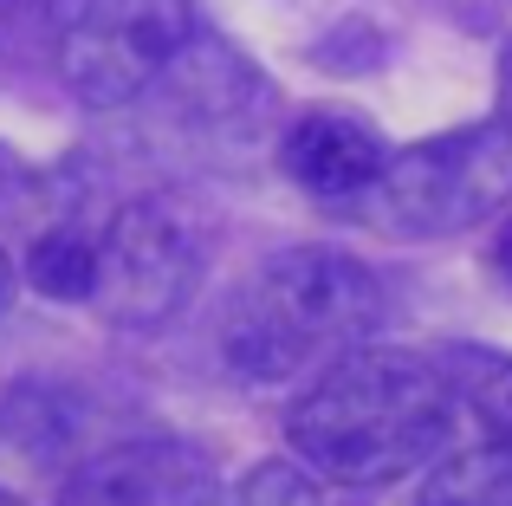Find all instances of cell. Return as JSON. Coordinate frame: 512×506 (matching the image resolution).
<instances>
[{"label": "cell", "instance_id": "obj_1", "mask_svg": "<svg viewBox=\"0 0 512 506\" xmlns=\"http://www.w3.org/2000/svg\"><path fill=\"white\" fill-rule=\"evenodd\" d=\"M454 383L422 351H357L331 357L318 383L292 403L286 442L305 468L350 487H383L415 474L448 448Z\"/></svg>", "mask_w": 512, "mask_h": 506}, {"label": "cell", "instance_id": "obj_10", "mask_svg": "<svg viewBox=\"0 0 512 506\" xmlns=\"http://www.w3.org/2000/svg\"><path fill=\"white\" fill-rule=\"evenodd\" d=\"M227 506H325V500H318V481L299 461H260V468L234 487Z\"/></svg>", "mask_w": 512, "mask_h": 506}, {"label": "cell", "instance_id": "obj_4", "mask_svg": "<svg viewBox=\"0 0 512 506\" xmlns=\"http://www.w3.org/2000/svg\"><path fill=\"white\" fill-rule=\"evenodd\" d=\"M195 39V0H85L65 26L59 72L78 104L117 111L137 104Z\"/></svg>", "mask_w": 512, "mask_h": 506}, {"label": "cell", "instance_id": "obj_16", "mask_svg": "<svg viewBox=\"0 0 512 506\" xmlns=\"http://www.w3.org/2000/svg\"><path fill=\"white\" fill-rule=\"evenodd\" d=\"M7 305H13V260H7V247H0V318H7Z\"/></svg>", "mask_w": 512, "mask_h": 506}, {"label": "cell", "instance_id": "obj_3", "mask_svg": "<svg viewBox=\"0 0 512 506\" xmlns=\"http://www.w3.org/2000/svg\"><path fill=\"white\" fill-rule=\"evenodd\" d=\"M376 221L409 241H448L480 221H493L512 202V124H461L415 150L389 156L376 176Z\"/></svg>", "mask_w": 512, "mask_h": 506}, {"label": "cell", "instance_id": "obj_14", "mask_svg": "<svg viewBox=\"0 0 512 506\" xmlns=\"http://www.w3.org/2000/svg\"><path fill=\"white\" fill-rule=\"evenodd\" d=\"M500 117L512 124V46L500 52Z\"/></svg>", "mask_w": 512, "mask_h": 506}, {"label": "cell", "instance_id": "obj_15", "mask_svg": "<svg viewBox=\"0 0 512 506\" xmlns=\"http://www.w3.org/2000/svg\"><path fill=\"white\" fill-rule=\"evenodd\" d=\"M493 266L512 279V215H506V228H500V241H493Z\"/></svg>", "mask_w": 512, "mask_h": 506}, {"label": "cell", "instance_id": "obj_17", "mask_svg": "<svg viewBox=\"0 0 512 506\" xmlns=\"http://www.w3.org/2000/svg\"><path fill=\"white\" fill-rule=\"evenodd\" d=\"M0 506H20V500H13V494H7V487H0Z\"/></svg>", "mask_w": 512, "mask_h": 506}, {"label": "cell", "instance_id": "obj_5", "mask_svg": "<svg viewBox=\"0 0 512 506\" xmlns=\"http://www.w3.org/2000/svg\"><path fill=\"white\" fill-rule=\"evenodd\" d=\"M201 279V234L163 195L124 202L111 228L98 234V312L111 325L150 331L182 312V299Z\"/></svg>", "mask_w": 512, "mask_h": 506}, {"label": "cell", "instance_id": "obj_11", "mask_svg": "<svg viewBox=\"0 0 512 506\" xmlns=\"http://www.w3.org/2000/svg\"><path fill=\"white\" fill-rule=\"evenodd\" d=\"M46 39L65 46L59 0H0V46H13L20 59H33V46H46Z\"/></svg>", "mask_w": 512, "mask_h": 506}, {"label": "cell", "instance_id": "obj_13", "mask_svg": "<svg viewBox=\"0 0 512 506\" xmlns=\"http://www.w3.org/2000/svg\"><path fill=\"white\" fill-rule=\"evenodd\" d=\"M39 195H46V189H39L33 169H26L20 156L0 150V221H26L39 208Z\"/></svg>", "mask_w": 512, "mask_h": 506}, {"label": "cell", "instance_id": "obj_7", "mask_svg": "<svg viewBox=\"0 0 512 506\" xmlns=\"http://www.w3.org/2000/svg\"><path fill=\"white\" fill-rule=\"evenodd\" d=\"M279 169L318 202H357L389 169V143L357 111H305L279 137Z\"/></svg>", "mask_w": 512, "mask_h": 506}, {"label": "cell", "instance_id": "obj_9", "mask_svg": "<svg viewBox=\"0 0 512 506\" xmlns=\"http://www.w3.org/2000/svg\"><path fill=\"white\" fill-rule=\"evenodd\" d=\"M26 279L59 305L91 299L98 292V241L78 228H39L33 247H26Z\"/></svg>", "mask_w": 512, "mask_h": 506}, {"label": "cell", "instance_id": "obj_6", "mask_svg": "<svg viewBox=\"0 0 512 506\" xmlns=\"http://www.w3.org/2000/svg\"><path fill=\"white\" fill-rule=\"evenodd\" d=\"M59 506H221V474L182 435H130L78 461Z\"/></svg>", "mask_w": 512, "mask_h": 506}, {"label": "cell", "instance_id": "obj_12", "mask_svg": "<svg viewBox=\"0 0 512 506\" xmlns=\"http://www.w3.org/2000/svg\"><path fill=\"white\" fill-rule=\"evenodd\" d=\"M467 396H474V416L487 422L493 442L512 448V364H500V357L474 364V383H467Z\"/></svg>", "mask_w": 512, "mask_h": 506}, {"label": "cell", "instance_id": "obj_2", "mask_svg": "<svg viewBox=\"0 0 512 506\" xmlns=\"http://www.w3.org/2000/svg\"><path fill=\"white\" fill-rule=\"evenodd\" d=\"M383 318V279L338 247H286L234 292L221 351L240 377L286 383L357 351Z\"/></svg>", "mask_w": 512, "mask_h": 506}, {"label": "cell", "instance_id": "obj_8", "mask_svg": "<svg viewBox=\"0 0 512 506\" xmlns=\"http://www.w3.org/2000/svg\"><path fill=\"white\" fill-rule=\"evenodd\" d=\"M415 506H512V448L480 442V448H454L435 474H428Z\"/></svg>", "mask_w": 512, "mask_h": 506}]
</instances>
